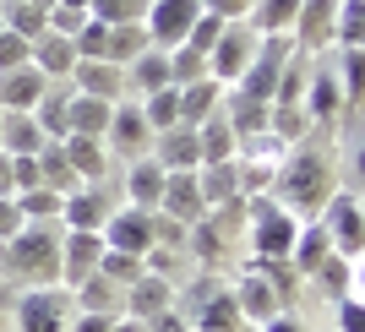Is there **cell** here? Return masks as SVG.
I'll list each match as a JSON object with an SVG mask.
<instances>
[{
  "mask_svg": "<svg viewBox=\"0 0 365 332\" xmlns=\"http://www.w3.org/2000/svg\"><path fill=\"white\" fill-rule=\"evenodd\" d=\"M125 311H131V321H158L164 316V305H169V284L164 278H153V272H142L137 284L125 289Z\"/></svg>",
  "mask_w": 365,
  "mask_h": 332,
  "instance_id": "9a60e30c",
  "label": "cell"
},
{
  "mask_svg": "<svg viewBox=\"0 0 365 332\" xmlns=\"http://www.w3.org/2000/svg\"><path fill=\"white\" fill-rule=\"evenodd\" d=\"M333 16H338V0H300V11H294V33H300V44H322V38H333Z\"/></svg>",
  "mask_w": 365,
  "mask_h": 332,
  "instance_id": "603a6c76",
  "label": "cell"
},
{
  "mask_svg": "<svg viewBox=\"0 0 365 332\" xmlns=\"http://www.w3.org/2000/svg\"><path fill=\"white\" fill-rule=\"evenodd\" d=\"M153 164L164 169V175H185V169H202L197 131H191V125H169V131H158V152H153Z\"/></svg>",
  "mask_w": 365,
  "mask_h": 332,
  "instance_id": "30bf717a",
  "label": "cell"
},
{
  "mask_svg": "<svg viewBox=\"0 0 365 332\" xmlns=\"http://www.w3.org/2000/svg\"><path fill=\"white\" fill-rule=\"evenodd\" d=\"M240 332H251V327H240Z\"/></svg>",
  "mask_w": 365,
  "mask_h": 332,
  "instance_id": "f6af8a7d",
  "label": "cell"
},
{
  "mask_svg": "<svg viewBox=\"0 0 365 332\" xmlns=\"http://www.w3.org/2000/svg\"><path fill=\"white\" fill-rule=\"evenodd\" d=\"M235 305H240V321H273L278 316V289L273 278H262V272H245L240 289H235Z\"/></svg>",
  "mask_w": 365,
  "mask_h": 332,
  "instance_id": "4fadbf2b",
  "label": "cell"
},
{
  "mask_svg": "<svg viewBox=\"0 0 365 332\" xmlns=\"http://www.w3.org/2000/svg\"><path fill=\"white\" fill-rule=\"evenodd\" d=\"M158 212L175 218V224H197L202 212V185H197V169H185V175H164V197H158Z\"/></svg>",
  "mask_w": 365,
  "mask_h": 332,
  "instance_id": "ba28073f",
  "label": "cell"
},
{
  "mask_svg": "<svg viewBox=\"0 0 365 332\" xmlns=\"http://www.w3.org/2000/svg\"><path fill=\"white\" fill-rule=\"evenodd\" d=\"M44 147V136L33 125V115H0V152H11V158H28V152Z\"/></svg>",
  "mask_w": 365,
  "mask_h": 332,
  "instance_id": "d4e9b609",
  "label": "cell"
},
{
  "mask_svg": "<svg viewBox=\"0 0 365 332\" xmlns=\"http://www.w3.org/2000/svg\"><path fill=\"white\" fill-rule=\"evenodd\" d=\"M131 82H137L142 93L169 88V61H164V49H148V55H137V61H131Z\"/></svg>",
  "mask_w": 365,
  "mask_h": 332,
  "instance_id": "f546056e",
  "label": "cell"
},
{
  "mask_svg": "<svg viewBox=\"0 0 365 332\" xmlns=\"http://www.w3.org/2000/svg\"><path fill=\"white\" fill-rule=\"evenodd\" d=\"M251 224H257V256L278 261V256H289L294 251V234H300V218L294 212H284L273 197H251Z\"/></svg>",
  "mask_w": 365,
  "mask_h": 332,
  "instance_id": "277c9868",
  "label": "cell"
},
{
  "mask_svg": "<svg viewBox=\"0 0 365 332\" xmlns=\"http://www.w3.org/2000/svg\"><path fill=\"white\" fill-rule=\"evenodd\" d=\"M16 321H22V332H61V321H66V294H61V289H33V294H22Z\"/></svg>",
  "mask_w": 365,
  "mask_h": 332,
  "instance_id": "8fae6325",
  "label": "cell"
},
{
  "mask_svg": "<svg viewBox=\"0 0 365 332\" xmlns=\"http://www.w3.org/2000/svg\"><path fill=\"white\" fill-rule=\"evenodd\" d=\"M0 6H11V0H0Z\"/></svg>",
  "mask_w": 365,
  "mask_h": 332,
  "instance_id": "ee69618b",
  "label": "cell"
},
{
  "mask_svg": "<svg viewBox=\"0 0 365 332\" xmlns=\"http://www.w3.org/2000/svg\"><path fill=\"white\" fill-rule=\"evenodd\" d=\"M338 104H344L338 76H317V88H311V98H305V115H311V120H327V115H338Z\"/></svg>",
  "mask_w": 365,
  "mask_h": 332,
  "instance_id": "836d02e7",
  "label": "cell"
},
{
  "mask_svg": "<svg viewBox=\"0 0 365 332\" xmlns=\"http://www.w3.org/2000/svg\"><path fill=\"white\" fill-rule=\"evenodd\" d=\"M164 61H169V88H191V82H202V76H207V55H197L191 44L169 49Z\"/></svg>",
  "mask_w": 365,
  "mask_h": 332,
  "instance_id": "83f0119b",
  "label": "cell"
},
{
  "mask_svg": "<svg viewBox=\"0 0 365 332\" xmlns=\"http://www.w3.org/2000/svg\"><path fill=\"white\" fill-rule=\"evenodd\" d=\"M115 142H120L125 152H142L153 142V131H148V120H142V109L137 104H125V109H109V125H104Z\"/></svg>",
  "mask_w": 365,
  "mask_h": 332,
  "instance_id": "484cf974",
  "label": "cell"
},
{
  "mask_svg": "<svg viewBox=\"0 0 365 332\" xmlns=\"http://www.w3.org/2000/svg\"><path fill=\"white\" fill-rule=\"evenodd\" d=\"M0 16H6L0 28H6V33H16V38H28V44H33V38H44V28H49V22H44L49 11H38L33 0H11V6H6Z\"/></svg>",
  "mask_w": 365,
  "mask_h": 332,
  "instance_id": "4316f807",
  "label": "cell"
},
{
  "mask_svg": "<svg viewBox=\"0 0 365 332\" xmlns=\"http://www.w3.org/2000/svg\"><path fill=\"white\" fill-rule=\"evenodd\" d=\"M197 332H240V305H235V294H218V300L202 305V327Z\"/></svg>",
  "mask_w": 365,
  "mask_h": 332,
  "instance_id": "d6a6232c",
  "label": "cell"
},
{
  "mask_svg": "<svg viewBox=\"0 0 365 332\" xmlns=\"http://www.w3.org/2000/svg\"><path fill=\"white\" fill-rule=\"evenodd\" d=\"M257 44H262V33L251 28V22H224L218 44L207 49V76H213L218 88H224V82H240L251 55H257Z\"/></svg>",
  "mask_w": 365,
  "mask_h": 332,
  "instance_id": "3957f363",
  "label": "cell"
},
{
  "mask_svg": "<svg viewBox=\"0 0 365 332\" xmlns=\"http://www.w3.org/2000/svg\"><path fill=\"white\" fill-rule=\"evenodd\" d=\"M38 98H44V76L33 71V66L0 71V115H33Z\"/></svg>",
  "mask_w": 365,
  "mask_h": 332,
  "instance_id": "7c38bea8",
  "label": "cell"
},
{
  "mask_svg": "<svg viewBox=\"0 0 365 332\" xmlns=\"http://www.w3.org/2000/svg\"><path fill=\"white\" fill-rule=\"evenodd\" d=\"M55 6H66V11H88L93 0H55Z\"/></svg>",
  "mask_w": 365,
  "mask_h": 332,
  "instance_id": "7bdbcfd3",
  "label": "cell"
},
{
  "mask_svg": "<svg viewBox=\"0 0 365 332\" xmlns=\"http://www.w3.org/2000/svg\"><path fill=\"white\" fill-rule=\"evenodd\" d=\"M322 234H327V245H333L338 256H360V197L354 191H338V197H327V224H322Z\"/></svg>",
  "mask_w": 365,
  "mask_h": 332,
  "instance_id": "52a82bcc",
  "label": "cell"
},
{
  "mask_svg": "<svg viewBox=\"0 0 365 332\" xmlns=\"http://www.w3.org/2000/svg\"><path fill=\"white\" fill-rule=\"evenodd\" d=\"M71 76H76V88L88 93V98H104V104L125 88V82H120L125 71H120V66H109V61H76Z\"/></svg>",
  "mask_w": 365,
  "mask_h": 332,
  "instance_id": "ac0fdd59",
  "label": "cell"
},
{
  "mask_svg": "<svg viewBox=\"0 0 365 332\" xmlns=\"http://www.w3.org/2000/svg\"><path fill=\"white\" fill-rule=\"evenodd\" d=\"M207 16H218V22H235V16H245L251 11V0H197Z\"/></svg>",
  "mask_w": 365,
  "mask_h": 332,
  "instance_id": "8d00e7d4",
  "label": "cell"
},
{
  "mask_svg": "<svg viewBox=\"0 0 365 332\" xmlns=\"http://www.w3.org/2000/svg\"><path fill=\"white\" fill-rule=\"evenodd\" d=\"M98 240H104V251L148 256V251H153V212H142V207H120V212H109L104 229H98Z\"/></svg>",
  "mask_w": 365,
  "mask_h": 332,
  "instance_id": "8992f818",
  "label": "cell"
},
{
  "mask_svg": "<svg viewBox=\"0 0 365 332\" xmlns=\"http://www.w3.org/2000/svg\"><path fill=\"white\" fill-rule=\"evenodd\" d=\"M235 131H229V120H224V109H218L213 120H202L197 125V152H202V164H229L235 158Z\"/></svg>",
  "mask_w": 365,
  "mask_h": 332,
  "instance_id": "7402d4cb",
  "label": "cell"
},
{
  "mask_svg": "<svg viewBox=\"0 0 365 332\" xmlns=\"http://www.w3.org/2000/svg\"><path fill=\"white\" fill-rule=\"evenodd\" d=\"M61 152H66L76 180H98L104 175V136H66Z\"/></svg>",
  "mask_w": 365,
  "mask_h": 332,
  "instance_id": "44dd1931",
  "label": "cell"
},
{
  "mask_svg": "<svg viewBox=\"0 0 365 332\" xmlns=\"http://www.w3.org/2000/svg\"><path fill=\"white\" fill-rule=\"evenodd\" d=\"M131 202L125 207H142V212H158V197H164V169L153 164V158H137L131 164V180H125Z\"/></svg>",
  "mask_w": 365,
  "mask_h": 332,
  "instance_id": "ffe728a7",
  "label": "cell"
},
{
  "mask_svg": "<svg viewBox=\"0 0 365 332\" xmlns=\"http://www.w3.org/2000/svg\"><path fill=\"white\" fill-rule=\"evenodd\" d=\"M16 212H22V224H28V218H61V191H44V185H33V191H16Z\"/></svg>",
  "mask_w": 365,
  "mask_h": 332,
  "instance_id": "4dcf8cb0",
  "label": "cell"
},
{
  "mask_svg": "<svg viewBox=\"0 0 365 332\" xmlns=\"http://www.w3.org/2000/svg\"><path fill=\"white\" fill-rule=\"evenodd\" d=\"M66 125H71V136H104V125H109V104H104V98H88V93H76V98H66Z\"/></svg>",
  "mask_w": 365,
  "mask_h": 332,
  "instance_id": "cb8c5ba5",
  "label": "cell"
},
{
  "mask_svg": "<svg viewBox=\"0 0 365 332\" xmlns=\"http://www.w3.org/2000/svg\"><path fill=\"white\" fill-rule=\"evenodd\" d=\"M197 16H202V6L197 0H153V11H148V44L153 49H180L185 38H191V28H197Z\"/></svg>",
  "mask_w": 365,
  "mask_h": 332,
  "instance_id": "5b68a950",
  "label": "cell"
},
{
  "mask_svg": "<svg viewBox=\"0 0 365 332\" xmlns=\"http://www.w3.org/2000/svg\"><path fill=\"white\" fill-rule=\"evenodd\" d=\"M338 332H360V294L338 300Z\"/></svg>",
  "mask_w": 365,
  "mask_h": 332,
  "instance_id": "74e56055",
  "label": "cell"
},
{
  "mask_svg": "<svg viewBox=\"0 0 365 332\" xmlns=\"http://www.w3.org/2000/svg\"><path fill=\"white\" fill-rule=\"evenodd\" d=\"M28 66H33L38 76H66V71L76 66V44L44 28V38H33V61H28Z\"/></svg>",
  "mask_w": 365,
  "mask_h": 332,
  "instance_id": "e0dca14e",
  "label": "cell"
},
{
  "mask_svg": "<svg viewBox=\"0 0 365 332\" xmlns=\"http://www.w3.org/2000/svg\"><path fill=\"white\" fill-rule=\"evenodd\" d=\"M278 191L284 197H273L284 212H294V207H322L327 202V158H317L311 147H294V152H284V175H278Z\"/></svg>",
  "mask_w": 365,
  "mask_h": 332,
  "instance_id": "6da1fadb",
  "label": "cell"
},
{
  "mask_svg": "<svg viewBox=\"0 0 365 332\" xmlns=\"http://www.w3.org/2000/svg\"><path fill=\"white\" fill-rule=\"evenodd\" d=\"M267 332H300V321H289V316H273V321H262Z\"/></svg>",
  "mask_w": 365,
  "mask_h": 332,
  "instance_id": "b9f144b4",
  "label": "cell"
},
{
  "mask_svg": "<svg viewBox=\"0 0 365 332\" xmlns=\"http://www.w3.org/2000/svg\"><path fill=\"white\" fill-rule=\"evenodd\" d=\"M148 49L153 44H148V28H142V22H115V28H109V44H104V61L125 71V66L137 61V55H148Z\"/></svg>",
  "mask_w": 365,
  "mask_h": 332,
  "instance_id": "d6986e66",
  "label": "cell"
},
{
  "mask_svg": "<svg viewBox=\"0 0 365 332\" xmlns=\"http://www.w3.org/2000/svg\"><path fill=\"white\" fill-rule=\"evenodd\" d=\"M218 104H224V88H218L213 76H202V82L180 88V125L197 131L202 120H213V115H218Z\"/></svg>",
  "mask_w": 365,
  "mask_h": 332,
  "instance_id": "2e32d148",
  "label": "cell"
},
{
  "mask_svg": "<svg viewBox=\"0 0 365 332\" xmlns=\"http://www.w3.org/2000/svg\"><path fill=\"white\" fill-rule=\"evenodd\" d=\"M251 6H257V16H251L257 33H289L294 11H300V0H251Z\"/></svg>",
  "mask_w": 365,
  "mask_h": 332,
  "instance_id": "f1b7e54d",
  "label": "cell"
},
{
  "mask_svg": "<svg viewBox=\"0 0 365 332\" xmlns=\"http://www.w3.org/2000/svg\"><path fill=\"white\" fill-rule=\"evenodd\" d=\"M289 256H294V267H300V272H317L322 261L333 256V245H327L322 229H305V234H294V251H289Z\"/></svg>",
  "mask_w": 365,
  "mask_h": 332,
  "instance_id": "1f68e13d",
  "label": "cell"
},
{
  "mask_svg": "<svg viewBox=\"0 0 365 332\" xmlns=\"http://www.w3.org/2000/svg\"><path fill=\"white\" fill-rule=\"evenodd\" d=\"M98 256H104L98 234H76V229L61 234V278L66 284H88L93 272H98Z\"/></svg>",
  "mask_w": 365,
  "mask_h": 332,
  "instance_id": "9c48e42d",
  "label": "cell"
},
{
  "mask_svg": "<svg viewBox=\"0 0 365 332\" xmlns=\"http://www.w3.org/2000/svg\"><path fill=\"white\" fill-rule=\"evenodd\" d=\"M28 61H33V44L0 28V71H16V66H28Z\"/></svg>",
  "mask_w": 365,
  "mask_h": 332,
  "instance_id": "d590c367",
  "label": "cell"
},
{
  "mask_svg": "<svg viewBox=\"0 0 365 332\" xmlns=\"http://www.w3.org/2000/svg\"><path fill=\"white\" fill-rule=\"evenodd\" d=\"M61 218H66L61 229H76V234H98V229H104V218H109V202L98 197V191H66Z\"/></svg>",
  "mask_w": 365,
  "mask_h": 332,
  "instance_id": "5bb4252c",
  "label": "cell"
},
{
  "mask_svg": "<svg viewBox=\"0 0 365 332\" xmlns=\"http://www.w3.org/2000/svg\"><path fill=\"white\" fill-rule=\"evenodd\" d=\"M109 321H115V316H98V311H88V316L76 321V332H109Z\"/></svg>",
  "mask_w": 365,
  "mask_h": 332,
  "instance_id": "ab89813d",
  "label": "cell"
},
{
  "mask_svg": "<svg viewBox=\"0 0 365 332\" xmlns=\"http://www.w3.org/2000/svg\"><path fill=\"white\" fill-rule=\"evenodd\" d=\"M109 332H153V327H148V321H131V316H115Z\"/></svg>",
  "mask_w": 365,
  "mask_h": 332,
  "instance_id": "60d3db41",
  "label": "cell"
},
{
  "mask_svg": "<svg viewBox=\"0 0 365 332\" xmlns=\"http://www.w3.org/2000/svg\"><path fill=\"white\" fill-rule=\"evenodd\" d=\"M322 284H327V294H333V300H344V289H349V272H354V261L349 256H338V251H333V256H327V261H322Z\"/></svg>",
  "mask_w": 365,
  "mask_h": 332,
  "instance_id": "e575fe53",
  "label": "cell"
},
{
  "mask_svg": "<svg viewBox=\"0 0 365 332\" xmlns=\"http://www.w3.org/2000/svg\"><path fill=\"white\" fill-rule=\"evenodd\" d=\"M16 229H22V212H16L11 197H0V240H11Z\"/></svg>",
  "mask_w": 365,
  "mask_h": 332,
  "instance_id": "f35d334b",
  "label": "cell"
},
{
  "mask_svg": "<svg viewBox=\"0 0 365 332\" xmlns=\"http://www.w3.org/2000/svg\"><path fill=\"white\" fill-rule=\"evenodd\" d=\"M61 224H22L11 234V267L28 272V278H38V284H49V278H61Z\"/></svg>",
  "mask_w": 365,
  "mask_h": 332,
  "instance_id": "7a4b0ae2",
  "label": "cell"
}]
</instances>
